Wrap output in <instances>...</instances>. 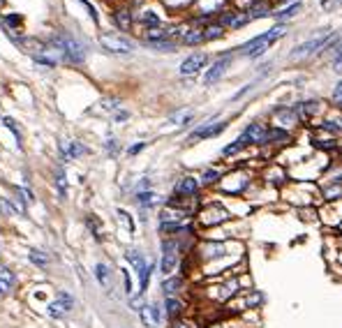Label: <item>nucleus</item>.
<instances>
[{
    "label": "nucleus",
    "mask_w": 342,
    "mask_h": 328,
    "mask_svg": "<svg viewBox=\"0 0 342 328\" xmlns=\"http://www.w3.org/2000/svg\"><path fill=\"white\" fill-rule=\"evenodd\" d=\"M335 42V35L331 30H324V32H319L317 37H312V39H308V42H303V44H298L294 51H291V60H301V58H310V56H314V54H319L321 49H328V46L333 44Z\"/></svg>",
    "instance_id": "nucleus-1"
},
{
    "label": "nucleus",
    "mask_w": 342,
    "mask_h": 328,
    "mask_svg": "<svg viewBox=\"0 0 342 328\" xmlns=\"http://www.w3.org/2000/svg\"><path fill=\"white\" fill-rule=\"evenodd\" d=\"M284 32H287V28H284V26H275V28H271L268 32H264V35H259V37L250 39L248 44L241 46V54L250 56V58H257V56H261L268 49V46L273 44L275 39H280Z\"/></svg>",
    "instance_id": "nucleus-2"
},
{
    "label": "nucleus",
    "mask_w": 342,
    "mask_h": 328,
    "mask_svg": "<svg viewBox=\"0 0 342 328\" xmlns=\"http://www.w3.org/2000/svg\"><path fill=\"white\" fill-rule=\"evenodd\" d=\"M51 42H54V46H58V49L62 51V60L65 62H74V65L84 62V58H86L84 44L76 42L74 37H69V35H65V32H58V35H54Z\"/></svg>",
    "instance_id": "nucleus-3"
},
{
    "label": "nucleus",
    "mask_w": 342,
    "mask_h": 328,
    "mask_svg": "<svg viewBox=\"0 0 342 328\" xmlns=\"http://www.w3.org/2000/svg\"><path fill=\"white\" fill-rule=\"evenodd\" d=\"M125 259L129 261V266H132L134 270H137V275H139V294H144V291L148 289V282H151L153 266L144 259V254H141L139 250H129V252H125Z\"/></svg>",
    "instance_id": "nucleus-4"
},
{
    "label": "nucleus",
    "mask_w": 342,
    "mask_h": 328,
    "mask_svg": "<svg viewBox=\"0 0 342 328\" xmlns=\"http://www.w3.org/2000/svg\"><path fill=\"white\" fill-rule=\"evenodd\" d=\"M178 250H181L178 240H174V238H164V240H162V261H160V268H162V273H164V275L171 273V270L176 268V264H178Z\"/></svg>",
    "instance_id": "nucleus-5"
},
{
    "label": "nucleus",
    "mask_w": 342,
    "mask_h": 328,
    "mask_svg": "<svg viewBox=\"0 0 342 328\" xmlns=\"http://www.w3.org/2000/svg\"><path fill=\"white\" fill-rule=\"evenodd\" d=\"M99 44L104 46L107 51L111 54H132L134 51V44L125 39L123 35H116V32H107V35H102L99 37Z\"/></svg>",
    "instance_id": "nucleus-6"
},
{
    "label": "nucleus",
    "mask_w": 342,
    "mask_h": 328,
    "mask_svg": "<svg viewBox=\"0 0 342 328\" xmlns=\"http://www.w3.org/2000/svg\"><path fill=\"white\" fill-rule=\"evenodd\" d=\"M231 215H229L227 208H222L220 204H211V206H206L199 215V220L204 227H215V224H222V222H227Z\"/></svg>",
    "instance_id": "nucleus-7"
},
{
    "label": "nucleus",
    "mask_w": 342,
    "mask_h": 328,
    "mask_svg": "<svg viewBox=\"0 0 342 328\" xmlns=\"http://www.w3.org/2000/svg\"><path fill=\"white\" fill-rule=\"evenodd\" d=\"M72 307H74V298L69 296V294H65V291H58V296L49 303V317L61 319V317L72 312Z\"/></svg>",
    "instance_id": "nucleus-8"
},
{
    "label": "nucleus",
    "mask_w": 342,
    "mask_h": 328,
    "mask_svg": "<svg viewBox=\"0 0 342 328\" xmlns=\"http://www.w3.org/2000/svg\"><path fill=\"white\" fill-rule=\"evenodd\" d=\"M224 127H227V122L208 120V122H204L201 127H197V130L192 132V134H190V141H199V139H211V137H215V134H220Z\"/></svg>",
    "instance_id": "nucleus-9"
},
{
    "label": "nucleus",
    "mask_w": 342,
    "mask_h": 328,
    "mask_svg": "<svg viewBox=\"0 0 342 328\" xmlns=\"http://www.w3.org/2000/svg\"><path fill=\"white\" fill-rule=\"evenodd\" d=\"M229 62H231V56H224V58H220V60H215L211 67H208V72L204 74V86H213L215 81H220L222 74L227 72Z\"/></svg>",
    "instance_id": "nucleus-10"
},
{
    "label": "nucleus",
    "mask_w": 342,
    "mask_h": 328,
    "mask_svg": "<svg viewBox=\"0 0 342 328\" xmlns=\"http://www.w3.org/2000/svg\"><path fill=\"white\" fill-rule=\"evenodd\" d=\"M206 62H208L206 54H194V56H190V58H185V60H183L181 74H183V77H194L197 72H201V67H206Z\"/></svg>",
    "instance_id": "nucleus-11"
},
{
    "label": "nucleus",
    "mask_w": 342,
    "mask_h": 328,
    "mask_svg": "<svg viewBox=\"0 0 342 328\" xmlns=\"http://www.w3.org/2000/svg\"><path fill=\"white\" fill-rule=\"evenodd\" d=\"M197 190H199V183H197V178H192V176H183L181 180L176 183V194L183 199L194 197Z\"/></svg>",
    "instance_id": "nucleus-12"
},
{
    "label": "nucleus",
    "mask_w": 342,
    "mask_h": 328,
    "mask_svg": "<svg viewBox=\"0 0 342 328\" xmlns=\"http://www.w3.org/2000/svg\"><path fill=\"white\" fill-rule=\"evenodd\" d=\"M241 137L248 141V144H264V137H266V127L261 125V122H250L245 132Z\"/></svg>",
    "instance_id": "nucleus-13"
},
{
    "label": "nucleus",
    "mask_w": 342,
    "mask_h": 328,
    "mask_svg": "<svg viewBox=\"0 0 342 328\" xmlns=\"http://www.w3.org/2000/svg\"><path fill=\"white\" fill-rule=\"evenodd\" d=\"M139 314H141V321H144V326L148 328H155V326H160V319H162V314H160V307L157 305H144L141 310H139Z\"/></svg>",
    "instance_id": "nucleus-14"
},
{
    "label": "nucleus",
    "mask_w": 342,
    "mask_h": 328,
    "mask_svg": "<svg viewBox=\"0 0 342 328\" xmlns=\"http://www.w3.org/2000/svg\"><path fill=\"white\" fill-rule=\"evenodd\" d=\"M250 21V14H243V12H224L220 19V26L224 28H241V26H245V23Z\"/></svg>",
    "instance_id": "nucleus-15"
},
{
    "label": "nucleus",
    "mask_w": 342,
    "mask_h": 328,
    "mask_svg": "<svg viewBox=\"0 0 342 328\" xmlns=\"http://www.w3.org/2000/svg\"><path fill=\"white\" fill-rule=\"evenodd\" d=\"M61 148H62V162L76 160V157H81L86 153V148L79 141H62Z\"/></svg>",
    "instance_id": "nucleus-16"
},
{
    "label": "nucleus",
    "mask_w": 342,
    "mask_h": 328,
    "mask_svg": "<svg viewBox=\"0 0 342 328\" xmlns=\"http://www.w3.org/2000/svg\"><path fill=\"white\" fill-rule=\"evenodd\" d=\"M21 46L26 49V51H28V54L32 56V58L42 56V51L46 49L44 42H39V39H35V37H23V39H21Z\"/></svg>",
    "instance_id": "nucleus-17"
},
{
    "label": "nucleus",
    "mask_w": 342,
    "mask_h": 328,
    "mask_svg": "<svg viewBox=\"0 0 342 328\" xmlns=\"http://www.w3.org/2000/svg\"><path fill=\"white\" fill-rule=\"evenodd\" d=\"M14 284V273L7 266H0V296H5Z\"/></svg>",
    "instance_id": "nucleus-18"
},
{
    "label": "nucleus",
    "mask_w": 342,
    "mask_h": 328,
    "mask_svg": "<svg viewBox=\"0 0 342 328\" xmlns=\"http://www.w3.org/2000/svg\"><path fill=\"white\" fill-rule=\"evenodd\" d=\"M181 287H183L181 277H167V280L162 282V294H164V298H171L181 291Z\"/></svg>",
    "instance_id": "nucleus-19"
},
{
    "label": "nucleus",
    "mask_w": 342,
    "mask_h": 328,
    "mask_svg": "<svg viewBox=\"0 0 342 328\" xmlns=\"http://www.w3.org/2000/svg\"><path fill=\"white\" fill-rule=\"evenodd\" d=\"M181 312H183V303L176 296L164 298V314H167V319H176Z\"/></svg>",
    "instance_id": "nucleus-20"
},
{
    "label": "nucleus",
    "mask_w": 342,
    "mask_h": 328,
    "mask_svg": "<svg viewBox=\"0 0 342 328\" xmlns=\"http://www.w3.org/2000/svg\"><path fill=\"white\" fill-rule=\"evenodd\" d=\"M183 44H201V42H206L204 39V30L201 28H187V30L183 32V37H181Z\"/></svg>",
    "instance_id": "nucleus-21"
},
{
    "label": "nucleus",
    "mask_w": 342,
    "mask_h": 328,
    "mask_svg": "<svg viewBox=\"0 0 342 328\" xmlns=\"http://www.w3.org/2000/svg\"><path fill=\"white\" fill-rule=\"evenodd\" d=\"M289 139V134L284 130H278V127H273V130H266V137H264V144H284Z\"/></svg>",
    "instance_id": "nucleus-22"
},
{
    "label": "nucleus",
    "mask_w": 342,
    "mask_h": 328,
    "mask_svg": "<svg viewBox=\"0 0 342 328\" xmlns=\"http://www.w3.org/2000/svg\"><path fill=\"white\" fill-rule=\"evenodd\" d=\"M222 5H224V0H199V9L204 14H213V12L222 9Z\"/></svg>",
    "instance_id": "nucleus-23"
},
{
    "label": "nucleus",
    "mask_w": 342,
    "mask_h": 328,
    "mask_svg": "<svg viewBox=\"0 0 342 328\" xmlns=\"http://www.w3.org/2000/svg\"><path fill=\"white\" fill-rule=\"evenodd\" d=\"M95 277L99 280V284L109 287V282H111V270H109L107 264H97V266H95Z\"/></svg>",
    "instance_id": "nucleus-24"
},
{
    "label": "nucleus",
    "mask_w": 342,
    "mask_h": 328,
    "mask_svg": "<svg viewBox=\"0 0 342 328\" xmlns=\"http://www.w3.org/2000/svg\"><path fill=\"white\" fill-rule=\"evenodd\" d=\"M28 259H31L35 266H39V268H46V266H49V261H51L42 250H31V252H28Z\"/></svg>",
    "instance_id": "nucleus-25"
},
{
    "label": "nucleus",
    "mask_w": 342,
    "mask_h": 328,
    "mask_svg": "<svg viewBox=\"0 0 342 328\" xmlns=\"http://www.w3.org/2000/svg\"><path fill=\"white\" fill-rule=\"evenodd\" d=\"M245 146H248V141H245L243 137H238V139H236V141H234V144H229L227 148L222 150V155H227V157H229V155H236V153H238V150H243Z\"/></svg>",
    "instance_id": "nucleus-26"
},
{
    "label": "nucleus",
    "mask_w": 342,
    "mask_h": 328,
    "mask_svg": "<svg viewBox=\"0 0 342 328\" xmlns=\"http://www.w3.org/2000/svg\"><path fill=\"white\" fill-rule=\"evenodd\" d=\"M116 23L121 26L123 30H127L129 23H132V16H129V9H118L116 12Z\"/></svg>",
    "instance_id": "nucleus-27"
},
{
    "label": "nucleus",
    "mask_w": 342,
    "mask_h": 328,
    "mask_svg": "<svg viewBox=\"0 0 342 328\" xmlns=\"http://www.w3.org/2000/svg\"><path fill=\"white\" fill-rule=\"evenodd\" d=\"M137 201H139V206H144V208L148 206V208H151L153 204H155V194H153L151 190H141L137 194Z\"/></svg>",
    "instance_id": "nucleus-28"
},
{
    "label": "nucleus",
    "mask_w": 342,
    "mask_h": 328,
    "mask_svg": "<svg viewBox=\"0 0 342 328\" xmlns=\"http://www.w3.org/2000/svg\"><path fill=\"white\" fill-rule=\"evenodd\" d=\"M192 111H178V114H174L171 116V118H169V120L174 122V125H185V122H190L192 120Z\"/></svg>",
    "instance_id": "nucleus-29"
},
{
    "label": "nucleus",
    "mask_w": 342,
    "mask_h": 328,
    "mask_svg": "<svg viewBox=\"0 0 342 328\" xmlns=\"http://www.w3.org/2000/svg\"><path fill=\"white\" fill-rule=\"evenodd\" d=\"M268 14V5L266 2H257L250 7V19H257V16H266Z\"/></svg>",
    "instance_id": "nucleus-30"
},
{
    "label": "nucleus",
    "mask_w": 342,
    "mask_h": 328,
    "mask_svg": "<svg viewBox=\"0 0 342 328\" xmlns=\"http://www.w3.org/2000/svg\"><path fill=\"white\" fill-rule=\"evenodd\" d=\"M220 178H222L220 171H215V169H206L204 171V185H215Z\"/></svg>",
    "instance_id": "nucleus-31"
},
{
    "label": "nucleus",
    "mask_w": 342,
    "mask_h": 328,
    "mask_svg": "<svg viewBox=\"0 0 342 328\" xmlns=\"http://www.w3.org/2000/svg\"><path fill=\"white\" fill-rule=\"evenodd\" d=\"M118 220H121L123 224L127 227L129 234H134V220H132V215H129L127 210H123V208H121V210H118Z\"/></svg>",
    "instance_id": "nucleus-32"
},
{
    "label": "nucleus",
    "mask_w": 342,
    "mask_h": 328,
    "mask_svg": "<svg viewBox=\"0 0 342 328\" xmlns=\"http://www.w3.org/2000/svg\"><path fill=\"white\" fill-rule=\"evenodd\" d=\"M222 26H208L204 30V39H218V37H222Z\"/></svg>",
    "instance_id": "nucleus-33"
},
{
    "label": "nucleus",
    "mask_w": 342,
    "mask_h": 328,
    "mask_svg": "<svg viewBox=\"0 0 342 328\" xmlns=\"http://www.w3.org/2000/svg\"><path fill=\"white\" fill-rule=\"evenodd\" d=\"M333 69L335 72H342V44H335L333 46Z\"/></svg>",
    "instance_id": "nucleus-34"
},
{
    "label": "nucleus",
    "mask_w": 342,
    "mask_h": 328,
    "mask_svg": "<svg viewBox=\"0 0 342 328\" xmlns=\"http://www.w3.org/2000/svg\"><path fill=\"white\" fill-rule=\"evenodd\" d=\"M2 125H5L7 130H12V132H14V137L19 139V141H21V132H19V127H16V122L12 120L9 116H5V118H2Z\"/></svg>",
    "instance_id": "nucleus-35"
},
{
    "label": "nucleus",
    "mask_w": 342,
    "mask_h": 328,
    "mask_svg": "<svg viewBox=\"0 0 342 328\" xmlns=\"http://www.w3.org/2000/svg\"><path fill=\"white\" fill-rule=\"evenodd\" d=\"M141 19H144V23H148L151 28H157V26H160V19L153 14V12H144V14H141Z\"/></svg>",
    "instance_id": "nucleus-36"
},
{
    "label": "nucleus",
    "mask_w": 342,
    "mask_h": 328,
    "mask_svg": "<svg viewBox=\"0 0 342 328\" xmlns=\"http://www.w3.org/2000/svg\"><path fill=\"white\" fill-rule=\"evenodd\" d=\"M333 104L342 109V81H338L333 88Z\"/></svg>",
    "instance_id": "nucleus-37"
},
{
    "label": "nucleus",
    "mask_w": 342,
    "mask_h": 328,
    "mask_svg": "<svg viewBox=\"0 0 342 328\" xmlns=\"http://www.w3.org/2000/svg\"><path fill=\"white\" fill-rule=\"evenodd\" d=\"M298 9H301V5H298V2H294L291 7H287L284 12H280V14H278V19H289V16H294V14H296Z\"/></svg>",
    "instance_id": "nucleus-38"
},
{
    "label": "nucleus",
    "mask_w": 342,
    "mask_h": 328,
    "mask_svg": "<svg viewBox=\"0 0 342 328\" xmlns=\"http://www.w3.org/2000/svg\"><path fill=\"white\" fill-rule=\"evenodd\" d=\"M56 183H58V187H61V197L65 199V176H62V171H58V176H56Z\"/></svg>",
    "instance_id": "nucleus-39"
},
{
    "label": "nucleus",
    "mask_w": 342,
    "mask_h": 328,
    "mask_svg": "<svg viewBox=\"0 0 342 328\" xmlns=\"http://www.w3.org/2000/svg\"><path fill=\"white\" fill-rule=\"evenodd\" d=\"M0 215H12V208L2 197H0Z\"/></svg>",
    "instance_id": "nucleus-40"
},
{
    "label": "nucleus",
    "mask_w": 342,
    "mask_h": 328,
    "mask_svg": "<svg viewBox=\"0 0 342 328\" xmlns=\"http://www.w3.org/2000/svg\"><path fill=\"white\" fill-rule=\"evenodd\" d=\"M107 150H109L111 155L118 153V141H116V139H109V141H107Z\"/></svg>",
    "instance_id": "nucleus-41"
},
{
    "label": "nucleus",
    "mask_w": 342,
    "mask_h": 328,
    "mask_svg": "<svg viewBox=\"0 0 342 328\" xmlns=\"http://www.w3.org/2000/svg\"><path fill=\"white\" fill-rule=\"evenodd\" d=\"M190 0H164V5H169V7H183V5H187Z\"/></svg>",
    "instance_id": "nucleus-42"
},
{
    "label": "nucleus",
    "mask_w": 342,
    "mask_h": 328,
    "mask_svg": "<svg viewBox=\"0 0 342 328\" xmlns=\"http://www.w3.org/2000/svg\"><path fill=\"white\" fill-rule=\"evenodd\" d=\"M123 277H125V291H127V294H132V280H129L127 270H123Z\"/></svg>",
    "instance_id": "nucleus-43"
},
{
    "label": "nucleus",
    "mask_w": 342,
    "mask_h": 328,
    "mask_svg": "<svg viewBox=\"0 0 342 328\" xmlns=\"http://www.w3.org/2000/svg\"><path fill=\"white\" fill-rule=\"evenodd\" d=\"M171 328H194L190 324V321H174V324H171Z\"/></svg>",
    "instance_id": "nucleus-44"
},
{
    "label": "nucleus",
    "mask_w": 342,
    "mask_h": 328,
    "mask_svg": "<svg viewBox=\"0 0 342 328\" xmlns=\"http://www.w3.org/2000/svg\"><path fill=\"white\" fill-rule=\"evenodd\" d=\"M14 206L19 208V210H21V213H26V204H23V201H21V199H19V197L14 199Z\"/></svg>",
    "instance_id": "nucleus-45"
},
{
    "label": "nucleus",
    "mask_w": 342,
    "mask_h": 328,
    "mask_svg": "<svg viewBox=\"0 0 342 328\" xmlns=\"http://www.w3.org/2000/svg\"><path fill=\"white\" fill-rule=\"evenodd\" d=\"M146 144H137V146H132V148H129V155H137L139 150H141V148H144Z\"/></svg>",
    "instance_id": "nucleus-46"
},
{
    "label": "nucleus",
    "mask_w": 342,
    "mask_h": 328,
    "mask_svg": "<svg viewBox=\"0 0 342 328\" xmlns=\"http://www.w3.org/2000/svg\"><path fill=\"white\" fill-rule=\"evenodd\" d=\"M335 2H338V5H340V2H342V0H335Z\"/></svg>",
    "instance_id": "nucleus-47"
},
{
    "label": "nucleus",
    "mask_w": 342,
    "mask_h": 328,
    "mask_svg": "<svg viewBox=\"0 0 342 328\" xmlns=\"http://www.w3.org/2000/svg\"><path fill=\"white\" fill-rule=\"evenodd\" d=\"M211 328H222V326H211Z\"/></svg>",
    "instance_id": "nucleus-48"
}]
</instances>
